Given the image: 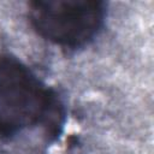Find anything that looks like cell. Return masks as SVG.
I'll list each match as a JSON object with an SVG mask.
<instances>
[{"label":"cell","mask_w":154,"mask_h":154,"mask_svg":"<svg viewBox=\"0 0 154 154\" xmlns=\"http://www.w3.org/2000/svg\"><path fill=\"white\" fill-rule=\"evenodd\" d=\"M65 118V105L54 88L16 55L0 54V140L41 126L52 142L60 136Z\"/></svg>","instance_id":"1"},{"label":"cell","mask_w":154,"mask_h":154,"mask_svg":"<svg viewBox=\"0 0 154 154\" xmlns=\"http://www.w3.org/2000/svg\"><path fill=\"white\" fill-rule=\"evenodd\" d=\"M107 2L102 0H35L28 4V19L43 40L67 51L90 45L102 31Z\"/></svg>","instance_id":"2"}]
</instances>
